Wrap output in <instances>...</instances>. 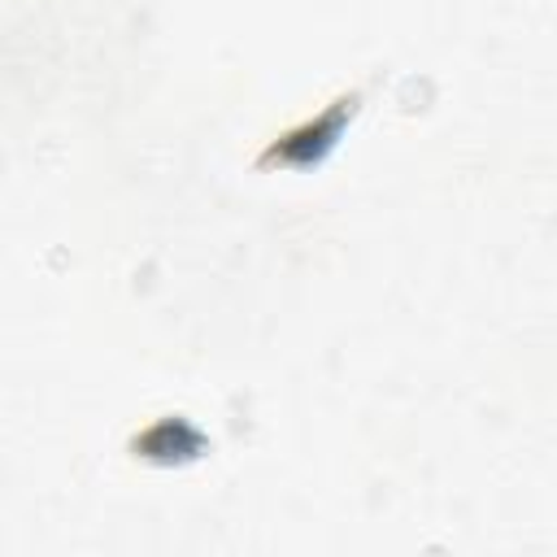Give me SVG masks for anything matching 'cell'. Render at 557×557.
Listing matches in <instances>:
<instances>
[{
    "label": "cell",
    "mask_w": 557,
    "mask_h": 557,
    "mask_svg": "<svg viewBox=\"0 0 557 557\" xmlns=\"http://www.w3.org/2000/svg\"><path fill=\"white\" fill-rule=\"evenodd\" d=\"M361 96L357 91H344L335 96L318 117L283 131L265 152H261V165H287V170H309L318 161H326V152H335V144L344 139V126L352 122Z\"/></svg>",
    "instance_id": "1"
},
{
    "label": "cell",
    "mask_w": 557,
    "mask_h": 557,
    "mask_svg": "<svg viewBox=\"0 0 557 557\" xmlns=\"http://www.w3.org/2000/svg\"><path fill=\"white\" fill-rule=\"evenodd\" d=\"M135 448H139V457H148V461H174V457H196V453L205 448V440H200V431L187 426L183 418H161V422H152V426L135 440Z\"/></svg>",
    "instance_id": "2"
}]
</instances>
